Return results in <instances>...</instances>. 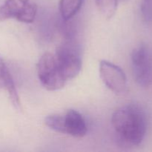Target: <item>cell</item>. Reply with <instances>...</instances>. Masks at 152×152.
Listing matches in <instances>:
<instances>
[{
  "label": "cell",
  "instance_id": "6da1fadb",
  "mask_svg": "<svg viewBox=\"0 0 152 152\" xmlns=\"http://www.w3.org/2000/svg\"><path fill=\"white\" fill-rule=\"evenodd\" d=\"M111 124L123 142L132 146L143 141L148 129V118L143 108L137 104H129L113 114Z\"/></svg>",
  "mask_w": 152,
  "mask_h": 152
},
{
  "label": "cell",
  "instance_id": "7a4b0ae2",
  "mask_svg": "<svg viewBox=\"0 0 152 152\" xmlns=\"http://www.w3.org/2000/svg\"><path fill=\"white\" fill-rule=\"evenodd\" d=\"M45 123L49 129L54 132L76 138L83 137L88 132L84 117L74 109L68 110L65 114H53L47 116Z\"/></svg>",
  "mask_w": 152,
  "mask_h": 152
},
{
  "label": "cell",
  "instance_id": "3957f363",
  "mask_svg": "<svg viewBox=\"0 0 152 152\" xmlns=\"http://www.w3.org/2000/svg\"><path fill=\"white\" fill-rule=\"evenodd\" d=\"M37 75L42 86L48 91L62 88L67 83L53 53H45L37 63Z\"/></svg>",
  "mask_w": 152,
  "mask_h": 152
},
{
  "label": "cell",
  "instance_id": "277c9868",
  "mask_svg": "<svg viewBox=\"0 0 152 152\" xmlns=\"http://www.w3.org/2000/svg\"><path fill=\"white\" fill-rule=\"evenodd\" d=\"M132 72L135 81L141 87L152 83V48L142 44L133 50L131 56Z\"/></svg>",
  "mask_w": 152,
  "mask_h": 152
},
{
  "label": "cell",
  "instance_id": "5b68a950",
  "mask_svg": "<svg viewBox=\"0 0 152 152\" xmlns=\"http://www.w3.org/2000/svg\"><path fill=\"white\" fill-rule=\"evenodd\" d=\"M37 6L31 0H5L0 6V21L15 19L24 23H32Z\"/></svg>",
  "mask_w": 152,
  "mask_h": 152
},
{
  "label": "cell",
  "instance_id": "8992f818",
  "mask_svg": "<svg viewBox=\"0 0 152 152\" xmlns=\"http://www.w3.org/2000/svg\"><path fill=\"white\" fill-rule=\"evenodd\" d=\"M61 71L67 81L75 78L82 68V59L78 48L67 42L56 48L54 53Z\"/></svg>",
  "mask_w": 152,
  "mask_h": 152
},
{
  "label": "cell",
  "instance_id": "52a82bcc",
  "mask_svg": "<svg viewBox=\"0 0 152 152\" xmlns=\"http://www.w3.org/2000/svg\"><path fill=\"white\" fill-rule=\"evenodd\" d=\"M99 71L101 80L108 89L115 94L125 92L127 79L121 68L107 60H101Z\"/></svg>",
  "mask_w": 152,
  "mask_h": 152
},
{
  "label": "cell",
  "instance_id": "ba28073f",
  "mask_svg": "<svg viewBox=\"0 0 152 152\" xmlns=\"http://www.w3.org/2000/svg\"><path fill=\"white\" fill-rule=\"evenodd\" d=\"M85 0H59V9L64 20H69L77 14Z\"/></svg>",
  "mask_w": 152,
  "mask_h": 152
},
{
  "label": "cell",
  "instance_id": "9c48e42d",
  "mask_svg": "<svg viewBox=\"0 0 152 152\" xmlns=\"http://www.w3.org/2000/svg\"><path fill=\"white\" fill-rule=\"evenodd\" d=\"M118 2L119 0H95L99 11L107 19H110L115 14Z\"/></svg>",
  "mask_w": 152,
  "mask_h": 152
},
{
  "label": "cell",
  "instance_id": "30bf717a",
  "mask_svg": "<svg viewBox=\"0 0 152 152\" xmlns=\"http://www.w3.org/2000/svg\"><path fill=\"white\" fill-rule=\"evenodd\" d=\"M141 13L145 22H152V0H142Z\"/></svg>",
  "mask_w": 152,
  "mask_h": 152
},
{
  "label": "cell",
  "instance_id": "8fae6325",
  "mask_svg": "<svg viewBox=\"0 0 152 152\" xmlns=\"http://www.w3.org/2000/svg\"><path fill=\"white\" fill-rule=\"evenodd\" d=\"M2 88H4V83H3V80L0 79V91Z\"/></svg>",
  "mask_w": 152,
  "mask_h": 152
},
{
  "label": "cell",
  "instance_id": "7c38bea8",
  "mask_svg": "<svg viewBox=\"0 0 152 152\" xmlns=\"http://www.w3.org/2000/svg\"><path fill=\"white\" fill-rule=\"evenodd\" d=\"M125 1V0H119V1Z\"/></svg>",
  "mask_w": 152,
  "mask_h": 152
}]
</instances>
